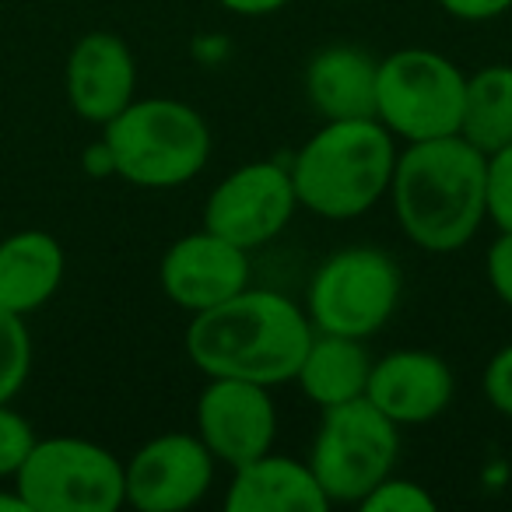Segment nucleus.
Returning a JSON list of instances; mask_svg holds the SVG:
<instances>
[{"instance_id":"nucleus-25","label":"nucleus","mask_w":512,"mask_h":512,"mask_svg":"<svg viewBox=\"0 0 512 512\" xmlns=\"http://www.w3.org/2000/svg\"><path fill=\"white\" fill-rule=\"evenodd\" d=\"M484 397L498 414L512 418V344L495 351V358L484 369Z\"/></svg>"},{"instance_id":"nucleus-15","label":"nucleus","mask_w":512,"mask_h":512,"mask_svg":"<svg viewBox=\"0 0 512 512\" xmlns=\"http://www.w3.org/2000/svg\"><path fill=\"white\" fill-rule=\"evenodd\" d=\"M228 512H327L330 498L309 460L264 453L232 470L225 491Z\"/></svg>"},{"instance_id":"nucleus-29","label":"nucleus","mask_w":512,"mask_h":512,"mask_svg":"<svg viewBox=\"0 0 512 512\" xmlns=\"http://www.w3.org/2000/svg\"><path fill=\"white\" fill-rule=\"evenodd\" d=\"M0 509H11V512H29V505H25L22 491H11V495H0Z\"/></svg>"},{"instance_id":"nucleus-13","label":"nucleus","mask_w":512,"mask_h":512,"mask_svg":"<svg viewBox=\"0 0 512 512\" xmlns=\"http://www.w3.org/2000/svg\"><path fill=\"white\" fill-rule=\"evenodd\" d=\"M71 109L85 123L106 127L137 99V64L130 46L113 32H88L71 46L64 67Z\"/></svg>"},{"instance_id":"nucleus-26","label":"nucleus","mask_w":512,"mask_h":512,"mask_svg":"<svg viewBox=\"0 0 512 512\" xmlns=\"http://www.w3.org/2000/svg\"><path fill=\"white\" fill-rule=\"evenodd\" d=\"M456 22H491L512 11V0H435Z\"/></svg>"},{"instance_id":"nucleus-8","label":"nucleus","mask_w":512,"mask_h":512,"mask_svg":"<svg viewBox=\"0 0 512 512\" xmlns=\"http://www.w3.org/2000/svg\"><path fill=\"white\" fill-rule=\"evenodd\" d=\"M29 512H116L127 505L123 463L106 446L78 435L36 439L15 474Z\"/></svg>"},{"instance_id":"nucleus-24","label":"nucleus","mask_w":512,"mask_h":512,"mask_svg":"<svg viewBox=\"0 0 512 512\" xmlns=\"http://www.w3.org/2000/svg\"><path fill=\"white\" fill-rule=\"evenodd\" d=\"M484 274L502 306L512 309V232H498L484 256Z\"/></svg>"},{"instance_id":"nucleus-5","label":"nucleus","mask_w":512,"mask_h":512,"mask_svg":"<svg viewBox=\"0 0 512 512\" xmlns=\"http://www.w3.org/2000/svg\"><path fill=\"white\" fill-rule=\"evenodd\" d=\"M400 267L386 249H337L313 271L306 288V313L320 334L369 341L393 320L400 306Z\"/></svg>"},{"instance_id":"nucleus-10","label":"nucleus","mask_w":512,"mask_h":512,"mask_svg":"<svg viewBox=\"0 0 512 512\" xmlns=\"http://www.w3.org/2000/svg\"><path fill=\"white\" fill-rule=\"evenodd\" d=\"M218 460L197 432H165L148 439L127 463V505L141 512H186L211 491Z\"/></svg>"},{"instance_id":"nucleus-9","label":"nucleus","mask_w":512,"mask_h":512,"mask_svg":"<svg viewBox=\"0 0 512 512\" xmlns=\"http://www.w3.org/2000/svg\"><path fill=\"white\" fill-rule=\"evenodd\" d=\"M299 211L292 169L278 162H246L228 172L204 204V228L242 249L274 242Z\"/></svg>"},{"instance_id":"nucleus-11","label":"nucleus","mask_w":512,"mask_h":512,"mask_svg":"<svg viewBox=\"0 0 512 512\" xmlns=\"http://www.w3.org/2000/svg\"><path fill=\"white\" fill-rule=\"evenodd\" d=\"M197 435L225 467H242L274 449L278 407L271 386L249 379H207L197 397Z\"/></svg>"},{"instance_id":"nucleus-21","label":"nucleus","mask_w":512,"mask_h":512,"mask_svg":"<svg viewBox=\"0 0 512 512\" xmlns=\"http://www.w3.org/2000/svg\"><path fill=\"white\" fill-rule=\"evenodd\" d=\"M358 509L365 512H435L439 502L425 484L411 481V477L390 474L386 481H379L369 495L358 502Z\"/></svg>"},{"instance_id":"nucleus-27","label":"nucleus","mask_w":512,"mask_h":512,"mask_svg":"<svg viewBox=\"0 0 512 512\" xmlns=\"http://www.w3.org/2000/svg\"><path fill=\"white\" fill-rule=\"evenodd\" d=\"M221 8L232 11V15H242V18H264V15H274L288 4V0H218Z\"/></svg>"},{"instance_id":"nucleus-6","label":"nucleus","mask_w":512,"mask_h":512,"mask_svg":"<svg viewBox=\"0 0 512 512\" xmlns=\"http://www.w3.org/2000/svg\"><path fill=\"white\" fill-rule=\"evenodd\" d=\"M397 456L400 425H393L369 397H358L323 411L309 467L330 505H358L397 470Z\"/></svg>"},{"instance_id":"nucleus-28","label":"nucleus","mask_w":512,"mask_h":512,"mask_svg":"<svg viewBox=\"0 0 512 512\" xmlns=\"http://www.w3.org/2000/svg\"><path fill=\"white\" fill-rule=\"evenodd\" d=\"M85 172L92 179H106V176H116V165H113V155H109V148H106V141H95L92 148L85 151Z\"/></svg>"},{"instance_id":"nucleus-3","label":"nucleus","mask_w":512,"mask_h":512,"mask_svg":"<svg viewBox=\"0 0 512 512\" xmlns=\"http://www.w3.org/2000/svg\"><path fill=\"white\" fill-rule=\"evenodd\" d=\"M397 137L379 120H327L292 158L299 207L327 221H351L390 193Z\"/></svg>"},{"instance_id":"nucleus-7","label":"nucleus","mask_w":512,"mask_h":512,"mask_svg":"<svg viewBox=\"0 0 512 512\" xmlns=\"http://www.w3.org/2000/svg\"><path fill=\"white\" fill-rule=\"evenodd\" d=\"M467 74L435 50H397L379 60L376 120L397 141H432L460 134Z\"/></svg>"},{"instance_id":"nucleus-23","label":"nucleus","mask_w":512,"mask_h":512,"mask_svg":"<svg viewBox=\"0 0 512 512\" xmlns=\"http://www.w3.org/2000/svg\"><path fill=\"white\" fill-rule=\"evenodd\" d=\"M488 221L512 232V141L488 155Z\"/></svg>"},{"instance_id":"nucleus-2","label":"nucleus","mask_w":512,"mask_h":512,"mask_svg":"<svg viewBox=\"0 0 512 512\" xmlns=\"http://www.w3.org/2000/svg\"><path fill=\"white\" fill-rule=\"evenodd\" d=\"M386 197L414 246L456 253L488 221V155L460 134L404 144Z\"/></svg>"},{"instance_id":"nucleus-22","label":"nucleus","mask_w":512,"mask_h":512,"mask_svg":"<svg viewBox=\"0 0 512 512\" xmlns=\"http://www.w3.org/2000/svg\"><path fill=\"white\" fill-rule=\"evenodd\" d=\"M36 428L11 404H0V477H15L36 446Z\"/></svg>"},{"instance_id":"nucleus-4","label":"nucleus","mask_w":512,"mask_h":512,"mask_svg":"<svg viewBox=\"0 0 512 512\" xmlns=\"http://www.w3.org/2000/svg\"><path fill=\"white\" fill-rule=\"evenodd\" d=\"M116 176L141 190H176L197 179L211 158V127L179 99H134L102 127Z\"/></svg>"},{"instance_id":"nucleus-1","label":"nucleus","mask_w":512,"mask_h":512,"mask_svg":"<svg viewBox=\"0 0 512 512\" xmlns=\"http://www.w3.org/2000/svg\"><path fill=\"white\" fill-rule=\"evenodd\" d=\"M313 334L306 306L249 285L221 306L193 313L183 348L207 379H249L274 390L295 383Z\"/></svg>"},{"instance_id":"nucleus-12","label":"nucleus","mask_w":512,"mask_h":512,"mask_svg":"<svg viewBox=\"0 0 512 512\" xmlns=\"http://www.w3.org/2000/svg\"><path fill=\"white\" fill-rule=\"evenodd\" d=\"M249 278H253L249 249L221 239L211 228L176 239L158 264L162 295L186 313H204V309L221 306L242 288H249Z\"/></svg>"},{"instance_id":"nucleus-20","label":"nucleus","mask_w":512,"mask_h":512,"mask_svg":"<svg viewBox=\"0 0 512 512\" xmlns=\"http://www.w3.org/2000/svg\"><path fill=\"white\" fill-rule=\"evenodd\" d=\"M32 372V334L25 316L0 306V404L22 393L25 379Z\"/></svg>"},{"instance_id":"nucleus-18","label":"nucleus","mask_w":512,"mask_h":512,"mask_svg":"<svg viewBox=\"0 0 512 512\" xmlns=\"http://www.w3.org/2000/svg\"><path fill=\"white\" fill-rule=\"evenodd\" d=\"M369 372L372 358L365 341L344 334H320L316 330L299 362V372H295V383L320 411H327V407L365 397Z\"/></svg>"},{"instance_id":"nucleus-16","label":"nucleus","mask_w":512,"mask_h":512,"mask_svg":"<svg viewBox=\"0 0 512 512\" xmlns=\"http://www.w3.org/2000/svg\"><path fill=\"white\" fill-rule=\"evenodd\" d=\"M64 271L67 256L57 235L22 228L0 239V306L18 316H32L60 292Z\"/></svg>"},{"instance_id":"nucleus-14","label":"nucleus","mask_w":512,"mask_h":512,"mask_svg":"<svg viewBox=\"0 0 512 512\" xmlns=\"http://www.w3.org/2000/svg\"><path fill=\"white\" fill-rule=\"evenodd\" d=\"M456 379L446 358L432 351L404 348L372 362L365 397L393 421V425H425L453 404Z\"/></svg>"},{"instance_id":"nucleus-17","label":"nucleus","mask_w":512,"mask_h":512,"mask_svg":"<svg viewBox=\"0 0 512 512\" xmlns=\"http://www.w3.org/2000/svg\"><path fill=\"white\" fill-rule=\"evenodd\" d=\"M379 60L358 46H327L306 67L309 106L323 120H376Z\"/></svg>"},{"instance_id":"nucleus-19","label":"nucleus","mask_w":512,"mask_h":512,"mask_svg":"<svg viewBox=\"0 0 512 512\" xmlns=\"http://www.w3.org/2000/svg\"><path fill=\"white\" fill-rule=\"evenodd\" d=\"M460 137L477 151L505 148L512 141V67L491 64L467 78L463 88V116Z\"/></svg>"}]
</instances>
